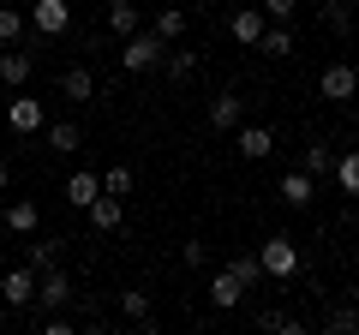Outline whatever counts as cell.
Returning a JSON list of instances; mask_svg holds the SVG:
<instances>
[{
	"label": "cell",
	"mask_w": 359,
	"mask_h": 335,
	"mask_svg": "<svg viewBox=\"0 0 359 335\" xmlns=\"http://www.w3.org/2000/svg\"><path fill=\"white\" fill-rule=\"evenodd\" d=\"M257 323L264 329H282V335H299V317H287V311H257Z\"/></svg>",
	"instance_id": "4dcf8cb0"
},
{
	"label": "cell",
	"mask_w": 359,
	"mask_h": 335,
	"mask_svg": "<svg viewBox=\"0 0 359 335\" xmlns=\"http://www.w3.org/2000/svg\"><path fill=\"white\" fill-rule=\"evenodd\" d=\"M102 6H114V0H102Z\"/></svg>",
	"instance_id": "74e56055"
},
{
	"label": "cell",
	"mask_w": 359,
	"mask_h": 335,
	"mask_svg": "<svg viewBox=\"0 0 359 335\" xmlns=\"http://www.w3.org/2000/svg\"><path fill=\"white\" fill-rule=\"evenodd\" d=\"M0 335H6V306H0Z\"/></svg>",
	"instance_id": "d590c367"
},
{
	"label": "cell",
	"mask_w": 359,
	"mask_h": 335,
	"mask_svg": "<svg viewBox=\"0 0 359 335\" xmlns=\"http://www.w3.org/2000/svg\"><path fill=\"white\" fill-rule=\"evenodd\" d=\"M42 138H48V150H60V156H72L78 144H84V132H78L72 120H54V126H42Z\"/></svg>",
	"instance_id": "ffe728a7"
},
{
	"label": "cell",
	"mask_w": 359,
	"mask_h": 335,
	"mask_svg": "<svg viewBox=\"0 0 359 335\" xmlns=\"http://www.w3.org/2000/svg\"><path fill=\"white\" fill-rule=\"evenodd\" d=\"M257 270H264V275H276V282H294V275H299V245L287 240V233L264 240V252H257Z\"/></svg>",
	"instance_id": "6da1fadb"
},
{
	"label": "cell",
	"mask_w": 359,
	"mask_h": 335,
	"mask_svg": "<svg viewBox=\"0 0 359 335\" xmlns=\"http://www.w3.org/2000/svg\"><path fill=\"white\" fill-rule=\"evenodd\" d=\"M353 294H359V275H353Z\"/></svg>",
	"instance_id": "8d00e7d4"
},
{
	"label": "cell",
	"mask_w": 359,
	"mask_h": 335,
	"mask_svg": "<svg viewBox=\"0 0 359 335\" xmlns=\"http://www.w3.org/2000/svg\"><path fill=\"white\" fill-rule=\"evenodd\" d=\"M245 294H252V287H245V282H240L233 270H222L216 282H210V306H216V311H233V306H240Z\"/></svg>",
	"instance_id": "5bb4252c"
},
{
	"label": "cell",
	"mask_w": 359,
	"mask_h": 335,
	"mask_svg": "<svg viewBox=\"0 0 359 335\" xmlns=\"http://www.w3.org/2000/svg\"><path fill=\"white\" fill-rule=\"evenodd\" d=\"M30 25H36V36H60V30L72 25V6H66V0H36V6H30Z\"/></svg>",
	"instance_id": "9c48e42d"
},
{
	"label": "cell",
	"mask_w": 359,
	"mask_h": 335,
	"mask_svg": "<svg viewBox=\"0 0 359 335\" xmlns=\"http://www.w3.org/2000/svg\"><path fill=\"white\" fill-rule=\"evenodd\" d=\"M120 311L138 317V323H150V294H144V287H126V294H120Z\"/></svg>",
	"instance_id": "4316f807"
},
{
	"label": "cell",
	"mask_w": 359,
	"mask_h": 335,
	"mask_svg": "<svg viewBox=\"0 0 359 335\" xmlns=\"http://www.w3.org/2000/svg\"><path fill=\"white\" fill-rule=\"evenodd\" d=\"M330 168H335V150H330V144H306V174H311V180H323Z\"/></svg>",
	"instance_id": "484cf974"
},
{
	"label": "cell",
	"mask_w": 359,
	"mask_h": 335,
	"mask_svg": "<svg viewBox=\"0 0 359 335\" xmlns=\"http://www.w3.org/2000/svg\"><path fill=\"white\" fill-rule=\"evenodd\" d=\"M25 78H30V54L18 48V42H6V54H0V84H13V90H18Z\"/></svg>",
	"instance_id": "e0dca14e"
},
{
	"label": "cell",
	"mask_w": 359,
	"mask_h": 335,
	"mask_svg": "<svg viewBox=\"0 0 359 335\" xmlns=\"http://www.w3.org/2000/svg\"><path fill=\"white\" fill-rule=\"evenodd\" d=\"M233 150H240L245 162H264V156L276 150V132H269V126H245V120H240V126H233Z\"/></svg>",
	"instance_id": "ba28073f"
},
{
	"label": "cell",
	"mask_w": 359,
	"mask_h": 335,
	"mask_svg": "<svg viewBox=\"0 0 359 335\" xmlns=\"http://www.w3.org/2000/svg\"><path fill=\"white\" fill-rule=\"evenodd\" d=\"M6 126H13L18 138H36V132L48 126V120H42V102H36V96H13V108H6Z\"/></svg>",
	"instance_id": "52a82bcc"
},
{
	"label": "cell",
	"mask_w": 359,
	"mask_h": 335,
	"mask_svg": "<svg viewBox=\"0 0 359 335\" xmlns=\"http://www.w3.org/2000/svg\"><path fill=\"white\" fill-rule=\"evenodd\" d=\"M108 30H114V36L126 42L132 30H144V13L132 6V0H114V6H108Z\"/></svg>",
	"instance_id": "ac0fdd59"
},
{
	"label": "cell",
	"mask_w": 359,
	"mask_h": 335,
	"mask_svg": "<svg viewBox=\"0 0 359 335\" xmlns=\"http://www.w3.org/2000/svg\"><path fill=\"white\" fill-rule=\"evenodd\" d=\"M90 198H102V174H90V168H78L72 180H66V204H72V210H84Z\"/></svg>",
	"instance_id": "2e32d148"
},
{
	"label": "cell",
	"mask_w": 359,
	"mask_h": 335,
	"mask_svg": "<svg viewBox=\"0 0 359 335\" xmlns=\"http://www.w3.org/2000/svg\"><path fill=\"white\" fill-rule=\"evenodd\" d=\"M25 264H30L36 275H42V270H54V264H60V240H36V245H30V258H25Z\"/></svg>",
	"instance_id": "cb8c5ba5"
},
{
	"label": "cell",
	"mask_w": 359,
	"mask_h": 335,
	"mask_svg": "<svg viewBox=\"0 0 359 335\" xmlns=\"http://www.w3.org/2000/svg\"><path fill=\"white\" fill-rule=\"evenodd\" d=\"M162 54H168V42L156 36V30H132L120 66H126V72H150V66H162Z\"/></svg>",
	"instance_id": "7a4b0ae2"
},
{
	"label": "cell",
	"mask_w": 359,
	"mask_h": 335,
	"mask_svg": "<svg viewBox=\"0 0 359 335\" xmlns=\"http://www.w3.org/2000/svg\"><path fill=\"white\" fill-rule=\"evenodd\" d=\"M60 96L66 102H90V96H96V72H90V66H66L60 72Z\"/></svg>",
	"instance_id": "9a60e30c"
},
{
	"label": "cell",
	"mask_w": 359,
	"mask_h": 335,
	"mask_svg": "<svg viewBox=\"0 0 359 335\" xmlns=\"http://www.w3.org/2000/svg\"><path fill=\"white\" fill-rule=\"evenodd\" d=\"M0 306L6 311H25V306H36V270H6L0 275Z\"/></svg>",
	"instance_id": "3957f363"
},
{
	"label": "cell",
	"mask_w": 359,
	"mask_h": 335,
	"mask_svg": "<svg viewBox=\"0 0 359 335\" xmlns=\"http://www.w3.org/2000/svg\"><path fill=\"white\" fill-rule=\"evenodd\" d=\"M257 54H269V60H287V54H294V30H287V25H269L264 36H257Z\"/></svg>",
	"instance_id": "d6986e66"
},
{
	"label": "cell",
	"mask_w": 359,
	"mask_h": 335,
	"mask_svg": "<svg viewBox=\"0 0 359 335\" xmlns=\"http://www.w3.org/2000/svg\"><path fill=\"white\" fill-rule=\"evenodd\" d=\"M66 299H72V282H66V270H60V264H54V270H42V275H36V306L60 311Z\"/></svg>",
	"instance_id": "30bf717a"
},
{
	"label": "cell",
	"mask_w": 359,
	"mask_h": 335,
	"mask_svg": "<svg viewBox=\"0 0 359 335\" xmlns=\"http://www.w3.org/2000/svg\"><path fill=\"white\" fill-rule=\"evenodd\" d=\"M269 30V18H264V6H233V18H228V36L240 42V48H257V36Z\"/></svg>",
	"instance_id": "5b68a950"
},
{
	"label": "cell",
	"mask_w": 359,
	"mask_h": 335,
	"mask_svg": "<svg viewBox=\"0 0 359 335\" xmlns=\"http://www.w3.org/2000/svg\"><path fill=\"white\" fill-rule=\"evenodd\" d=\"M318 90H323V102H353V96H359V72L347 60H335V66H323Z\"/></svg>",
	"instance_id": "277c9868"
},
{
	"label": "cell",
	"mask_w": 359,
	"mask_h": 335,
	"mask_svg": "<svg viewBox=\"0 0 359 335\" xmlns=\"http://www.w3.org/2000/svg\"><path fill=\"white\" fill-rule=\"evenodd\" d=\"M257 6H264V18H269V25H287V18L299 13V0H257Z\"/></svg>",
	"instance_id": "f1b7e54d"
},
{
	"label": "cell",
	"mask_w": 359,
	"mask_h": 335,
	"mask_svg": "<svg viewBox=\"0 0 359 335\" xmlns=\"http://www.w3.org/2000/svg\"><path fill=\"white\" fill-rule=\"evenodd\" d=\"M162 66H168V78H174V84H186V78L198 72V54H180V48H168V54H162Z\"/></svg>",
	"instance_id": "d4e9b609"
},
{
	"label": "cell",
	"mask_w": 359,
	"mask_h": 335,
	"mask_svg": "<svg viewBox=\"0 0 359 335\" xmlns=\"http://www.w3.org/2000/svg\"><path fill=\"white\" fill-rule=\"evenodd\" d=\"M6 180H13V168H6V156H0V192H6Z\"/></svg>",
	"instance_id": "e575fe53"
},
{
	"label": "cell",
	"mask_w": 359,
	"mask_h": 335,
	"mask_svg": "<svg viewBox=\"0 0 359 335\" xmlns=\"http://www.w3.org/2000/svg\"><path fill=\"white\" fill-rule=\"evenodd\" d=\"M0 221H6V233H18V240H30V233L42 228V210L30 204V198H13V204H6V216H0Z\"/></svg>",
	"instance_id": "8fae6325"
},
{
	"label": "cell",
	"mask_w": 359,
	"mask_h": 335,
	"mask_svg": "<svg viewBox=\"0 0 359 335\" xmlns=\"http://www.w3.org/2000/svg\"><path fill=\"white\" fill-rule=\"evenodd\" d=\"M323 30H330V36H347V30H353V13H347V0H323Z\"/></svg>",
	"instance_id": "603a6c76"
},
{
	"label": "cell",
	"mask_w": 359,
	"mask_h": 335,
	"mask_svg": "<svg viewBox=\"0 0 359 335\" xmlns=\"http://www.w3.org/2000/svg\"><path fill=\"white\" fill-rule=\"evenodd\" d=\"M330 329H347V335H353V329H359V311H353V306H335V311H330Z\"/></svg>",
	"instance_id": "1f68e13d"
},
{
	"label": "cell",
	"mask_w": 359,
	"mask_h": 335,
	"mask_svg": "<svg viewBox=\"0 0 359 335\" xmlns=\"http://www.w3.org/2000/svg\"><path fill=\"white\" fill-rule=\"evenodd\" d=\"M150 30H156V36H162V42H168V48H174V42L186 36V13H180V6H162V13H156V25H150Z\"/></svg>",
	"instance_id": "44dd1931"
},
{
	"label": "cell",
	"mask_w": 359,
	"mask_h": 335,
	"mask_svg": "<svg viewBox=\"0 0 359 335\" xmlns=\"http://www.w3.org/2000/svg\"><path fill=\"white\" fill-rule=\"evenodd\" d=\"M25 36V13L18 6H0V42H18Z\"/></svg>",
	"instance_id": "83f0119b"
},
{
	"label": "cell",
	"mask_w": 359,
	"mask_h": 335,
	"mask_svg": "<svg viewBox=\"0 0 359 335\" xmlns=\"http://www.w3.org/2000/svg\"><path fill=\"white\" fill-rule=\"evenodd\" d=\"M228 270H233V275H240V282H245V287H257V275H264V270H257V258H233V264H228Z\"/></svg>",
	"instance_id": "d6a6232c"
},
{
	"label": "cell",
	"mask_w": 359,
	"mask_h": 335,
	"mask_svg": "<svg viewBox=\"0 0 359 335\" xmlns=\"http://www.w3.org/2000/svg\"><path fill=\"white\" fill-rule=\"evenodd\" d=\"M330 174H335V186H341L347 198H359V150L335 156V168H330Z\"/></svg>",
	"instance_id": "7402d4cb"
},
{
	"label": "cell",
	"mask_w": 359,
	"mask_h": 335,
	"mask_svg": "<svg viewBox=\"0 0 359 335\" xmlns=\"http://www.w3.org/2000/svg\"><path fill=\"white\" fill-rule=\"evenodd\" d=\"M180 264H186V270H204V245L186 240V245H180Z\"/></svg>",
	"instance_id": "836d02e7"
},
{
	"label": "cell",
	"mask_w": 359,
	"mask_h": 335,
	"mask_svg": "<svg viewBox=\"0 0 359 335\" xmlns=\"http://www.w3.org/2000/svg\"><path fill=\"white\" fill-rule=\"evenodd\" d=\"M240 120H245V96L240 90H222L216 102H210V126H216V132H233Z\"/></svg>",
	"instance_id": "7c38bea8"
},
{
	"label": "cell",
	"mask_w": 359,
	"mask_h": 335,
	"mask_svg": "<svg viewBox=\"0 0 359 335\" xmlns=\"http://www.w3.org/2000/svg\"><path fill=\"white\" fill-rule=\"evenodd\" d=\"M276 192H282V204H294V210H306L311 198H318V180H311L306 168H294V174H282V186H276Z\"/></svg>",
	"instance_id": "4fadbf2b"
},
{
	"label": "cell",
	"mask_w": 359,
	"mask_h": 335,
	"mask_svg": "<svg viewBox=\"0 0 359 335\" xmlns=\"http://www.w3.org/2000/svg\"><path fill=\"white\" fill-rule=\"evenodd\" d=\"M84 216H90V228H96V233H114L120 221H126V198L102 192V198H90V204H84Z\"/></svg>",
	"instance_id": "8992f818"
},
{
	"label": "cell",
	"mask_w": 359,
	"mask_h": 335,
	"mask_svg": "<svg viewBox=\"0 0 359 335\" xmlns=\"http://www.w3.org/2000/svg\"><path fill=\"white\" fill-rule=\"evenodd\" d=\"M102 192L126 198V192H132V168H108V174H102Z\"/></svg>",
	"instance_id": "f546056e"
}]
</instances>
